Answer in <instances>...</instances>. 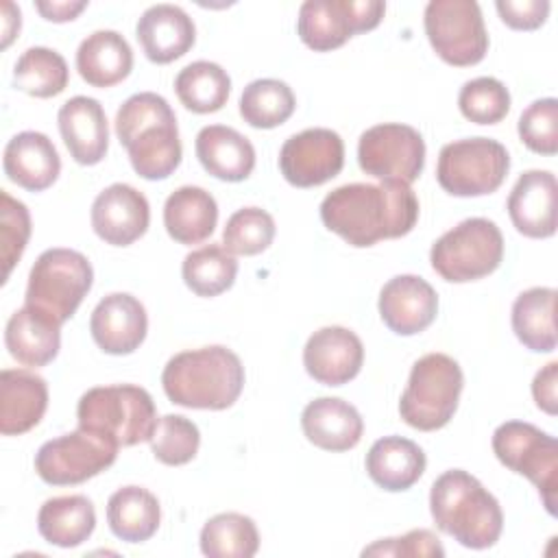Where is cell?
I'll list each match as a JSON object with an SVG mask.
<instances>
[{"instance_id": "cell-34", "label": "cell", "mask_w": 558, "mask_h": 558, "mask_svg": "<svg viewBox=\"0 0 558 558\" xmlns=\"http://www.w3.org/2000/svg\"><path fill=\"white\" fill-rule=\"evenodd\" d=\"M174 92L185 109L194 113H214L227 105L231 78L214 61H194L177 74Z\"/></svg>"}, {"instance_id": "cell-23", "label": "cell", "mask_w": 558, "mask_h": 558, "mask_svg": "<svg viewBox=\"0 0 558 558\" xmlns=\"http://www.w3.org/2000/svg\"><path fill=\"white\" fill-rule=\"evenodd\" d=\"M2 168L15 185L28 192H44L57 181L61 159L48 135L39 131H22L4 146Z\"/></svg>"}, {"instance_id": "cell-45", "label": "cell", "mask_w": 558, "mask_h": 558, "mask_svg": "<svg viewBox=\"0 0 558 558\" xmlns=\"http://www.w3.org/2000/svg\"><path fill=\"white\" fill-rule=\"evenodd\" d=\"M501 22L514 31H536L549 15L547 0H497Z\"/></svg>"}, {"instance_id": "cell-7", "label": "cell", "mask_w": 558, "mask_h": 558, "mask_svg": "<svg viewBox=\"0 0 558 558\" xmlns=\"http://www.w3.org/2000/svg\"><path fill=\"white\" fill-rule=\"evenodd\" d=\"M94 283L89 259L72 248L44 251L31 272L26 286V303L50 316L59 325L74 316Z\"/></svg>"}, {"instance_id": "cell-19", "label": "cell", "mask_w": 558, "mask_h": 558, "mask_svg": "<svg viewBox=\"0 0 558 558\" xmlns=\"http://www.w3.org/2000/svg\"><path fill=\"white\" fill-rule=\"evenodd\" d=\"M94 342L109 355H129L146 338L148 316L144 305L129 292H113L98 301L89 318Z\"/></svg>"}, {"instance_id": "cell-44", "label": "cell", "mask_w": 558, "mask_h": 558, "mask_svg": "<svg viewBox=\"0 0 558 558\" xmlns=\"http://www.w3.org/2000/svg\"><path fill=\"white\" fill-rule=\"evenodd\" d=\"M362 556H445L440 538L432 530H410L397 538H381L362 549Z\"/></svg>"}, {"instance_id": "cell-17", "label": "cell", "mask_w": 558, "mask_h": 558, "mask_svg": "<svg viewBox=\"0 0 558 558\" xmlns=\"http://www.w3.org/2000/svg\"><path fill=\"white\" fill-rule=\"evenodd\" d=\"M364 362V347L355 331L329 325L314 331L303 349V366L307 375L325 386H342L351 381Z\"/></svg>"}, {"instance_id": "cell-31", "label": "cell", "mask_w": 558, "mask_h": 558, "mask_svg": "<svg viewBox=\"0 0 558 558\" xmlns=\"http://www.w3.org/2000/svg\"><path fill=\"white\" fill-rule=\"evenodd\" d=\"M96 527L94 504L85 495H61L44 501L37 512V530L50 545L70 549L83 545Z\"/></svg>"}, {"instance_id": "cell-20", "label": "cell", "mask_w": 558, "mask_h": 558, "mask_svg": "<svg viewBox=\"0 0 558 558\" xmlns=\"http://www.w3.org/2000/svg\"><path fill=\"white\" fill-rule=\"evenodd\" d=\"M556 177L549 170H527L517 179L506 207L519 233L541 240L556 233Z\"/></svg>"}, {"instance_id": "cell-28", "label": "cell", "mask_w": 558, "mask_h": 558, "mask_svg": "<svg viewBox=\"0 0 558 558\" xmlns=\"http://www.w3.org/2000/svg\"><path fill=\"white\" fill-rule=\"evenodd\" d=\"M423 449L403 436H384L366 453V473L384 490L399 493L414 486L425 471Z\"/></svg>"}, {"instance_id": "cell-38", "label": "cell", "mask_w": 558, "mask_h": 558, "mask_svg": "<svg viewBox=\"0 0 558 558\" xmlns=\"http://www.w3.org/2000/svg\"><path fill=\"white\" fill-rule=\"evenodd\" d=\"M296 107L288 83L279 78H257L240 96V116L255 129H275L283 124Z\"/></svg>"}, {"instance_id": "cell-42", "label": "cell", "mask_w": 558, "mask_h": 558, "mask_svg": "<svg viewBox=\"0 0 558 558\" xmlns=\"http://www.w3.org/2000/svg\"><path fill=\"white\" fill-rule=\"evenodd\" d=\"M519 137L521 142L538 155L558 153V100L541 98L534 100L519 118Z\"/></svg>"}, {"instance_id": "cell-37", "label": "cell", "mask_w": 558, "mask_h": 558, "mask_svg": "<svg viewBox=\"0 0 558 558\" xmlns=\"http://www.w3.org/2000/svg\"><path fill=\"white\" fill-rule=\"evenodd\" d=\"M181 275L185 286L198 296H218L227 292L238 275L235 257L220 244H207L185 255Z\"/></svg>"}, {"instance_id": "cell-39", "label": "cell", "mask_w": 558, "mask_h": 558, "mask_svg": "<svg viewBox=\"0 0 558 558\" xmlns=\"http://www.w3.org/2000/svg\"><path fill=\"white\" fill-rule=\"evenodd\" d=\"M275 220L262 207H242L225 225L222 246L231 255H257L275 240Z\"/></svg>"}, {"instance_id": "cell-22", "label": "cell", "mask_w": 558, "mask_h": 558, "mask_svg": "<svg viewBox=\"0 0 558 558\" xmlns=\"http://www.w3.org/2000/svg\"><path fill=\"white\" fill-rule=\"evenodd\" d=\"M135 37L153 63H170L183 57L196 41L192 17L177 4L148 7L135 26Z\"/></svg>"}, {"instance_id": "cell-12", "label": "cell", "mask_w": 558, "mask_h": 558, "mask_svg": "<svg viewBox=\"0 0 558 558\" xmlns=\"http://www.w3.org/2000/svg\"><path fill=\"white\" fill-rule=\"evenodd\" d=\"M118 449L107 436L78 427L44 442L35 453V471L52 486L83 484L109 469L118 458Z\"/></svg>"}, {"instance_id": "cell-33", "label": "cell", "mask_w": 558, "mask_h": 558, "mask_svg": "<svg viewBox=\"0 0 558 558\" xmlns=\"http://www.w3.org/2000/svg\"><path fill=\"white\" fill-rule=\"evenodd\" d=\"M161 521L157 497L142 486H122L107 501V523L126 543L148 541Z\"/></svg>"}, {"instance_id": "cell-29", "label": "cell", "mask_w": 558, "mask_h": 558, "mask_svg": "<svg viewBox=\"0 0 558 558\" xmlns=\"http://www.w3.org/2000/svg\"><path fill=\"white\" fill-rule=\"evenodd\" d=\"M76 70L92 87H113L133 70V50L118 31H94L76 50Z\"/></svg>"}, {"instance_id": "cell-13", "label": "cell", "mask_w": 558, "mask_h": 558, "mask_svg": "<svg viewBox=\"0 0 558 558\" xmlns=\"http://www.w3.org/2000/svg\"><path fill=\"white\" fill-rule=\"evenodd\" d=\"M384 13L381 0H307L299 9L296 33L314 52H327L357 33L373 31Z\"/></svg>"}, {"instance_id": "cell-32", "label": "cell", "mask_w": 558, "mask_h": 558, "mask_svg": "<svg viewBox=\"0 0 558 558\" xmlns=\"http://www.w3.org/2000/svg\"><path fill=\"white\" fill-rule=\"evenodd\" d=\"M556 290L536 286L521 292L512 303V331L534 353L556 349Z\"/></svg>"}, {"instance_id": "cell-27", "label": "cell", "mask_w": 558, "mask_h": 558, "mask_svg": "<svg viewBox=\"0 0 558 558\" xmlns=\"http://www.w3.org/2000/svg\"><path fill=\"white\" fill-rule=\"evenodd\" d=\"M4 344L20 364L35 368L46 366L59 353L61 325L35 307L24 305L7 320Z\"/></svg>"}, {"instance_id": "cell-9", "label": "cell", "mask_w": 558, "mask_h": 558, "mask_svg": "<svg viewBox=\"0 0 558 558\" xmlns=\"http://www.w3.org/2000/svg\"><path fill=\"white\" fill-rule=\"evenodd\" d=\"M497 460L525 475L543 499L545 510L556 517L558 506V442L547 432L525 421H506L493 434Z\"/></svg>"}, {"instance_id": "cell-30", "label": "cell", "mask_w": 558, "mask_h": 558, "mask_svg": "<svg viewBox=\"0 0 558 558\" xmlns=\"http://www.w3.org/2000/svg\"><path fill=\"white\" fill-rule=\"evenodd\" d=\"M216 222V198L198 185H183L166 198L163 227L179 244H198L207 240L214 233Z\"/></svg>"}, {"instance_id": "cell-36", "label": "cell", "mask_w": 558, "mask_h": 558, "mask_svg": "<svg viewBox=\"0 0 558 558\" xmlns=\"http://www.w3.org/2000/svg\"><path fill=\"white\" fill-rule=\"evenodd\" d=\"M65 59L46 46H33L20 54L13 68V85L35 98H52L68 87Z\"/></svg>"}, {"instance_id": "cell-2", "label": "cell", "mask_w": 558, "mask_h": 558, "mask_svg": "<svg viewBox=\"0 0 558 558\" xmlns=\"http://www.w3.org/2000/svg\"><path fill=\"white\" fill-rule=\"evenodd\" d=\"M116 135L142 179H168L181 163L177 116L168 100L155 92L133 94L120 105Z\"/></svg>"}, {"instance_id": "cell-4", "label": "cell", "mask_w": 558, "mask_h": 558, "mask_svg": "<svg viewBox=\"0 0 558 558\" xmlns=\"http://www.w3.org/2000/svg\"><path fill=\"white\" fill-rule=\"evenodd\" d=\"M429 510L436 527L469 549L493 547L504 530L499 501L462 469H449L436 477Z\"/></svg>"}, {"instance_id": "cell-16", "label": "cell", "mask_w": 558, "mask_h": 558, "mask_svg": "<svg viewBox=\"0 0 558 558\" xmlns=\"http://www.w3.org/2000/svg\"><path fill=\"white\" fill-rule=\"evenodd\" d=\"M150 222L146 196L129 183L105 187L92 203V229L111 246H129L140 240Z\"/></svg>"}, {"instance_id": "cell-25", "label": "cell", "mask_w": 558, "mask_h": 558, "mask_svg": "<svg viewBox=\"0 0 558 558\" xmlns=\"http://www.w3.org/2000/svg\"><path fill=\"white\" fill-rule=\"evenodd\" d=\"M48 386L46 379L24 371L7 368L0 373V432L20 436L33 429L46 414Z\"/></svg>"}, {"instance_id": "cell-1", "label": "cell", "mask_w": 558, "mask_h": 558, "mask_svg": "<svg viewBox=\"0 0 558 558\" xmlns=\"http://www.w3.org/2000/svg\"><path fill=\"white\" fill-rule=\"evenodd\" d=\"M323 225L355 248L408 235L418 220V198L408 183H347L320 203Z\"/></svg>"}, {"instance_id": "cell-15", "label": "cell", "mask_w": 558, "mask_h": 558, "mask_svg": "<svg viewBox=\"0 0 558 558\" xmlns=\"http://www.w3.org/2000/svg\"><path fill=\"white\" fill-rule=\"evenodd\" d=\"M344 166L342 137L323 126L288 137L279 150V170L294 187H316L340 174Z\"/></svg>"}, {"instance_id": "cell-40", "label": "cell", "mask_w": 558, "mask_h": 558, "mask_svg": "<svg viewBox=\"0 0 558 558\" xmlns=\"http://www.w3.org/2000/svg\"><path fill=\"white\" fill-rule=\"evenodd\" d=\"M148 442L153 456L161 464L181 466L196 456L201 445V432L190 418L181 414H166L157 421Z\"/></svg>"}, {"instance_id": "cell-14", "label": "cell", "mask_w": 558, "mask_h": 558, "mask_svg": "<svg viewBox=\"0 0 558 558\" xmlns=\"http://www.w3.org/2000/svg\"><path fill=\"white\" fill-rule=\"evenodd\" d=\"M357 163L375 179L410 185L425 168V142L414 126L401 122L375 124L360 135Z\"/></svg>"}, {"instance_id": "cell-46", "label": "cell", "mask_w": 558, "mask_h": 558, "mask_svg": "<svg viewBox=\"0 0 558 558\" xmlns=\"http://www.w3.org/2000/svg\"><path fill=\"white\" fill-rule=\"evenodd\" d=\"M556 386H558V362H549L547 366H543L532 381V397L536 401V405L547 412V414H556L558 412V395H556Z\"/></svg>"}, {"instance_id": "cell-8", "label": "cell", "mask_w": 558, "mask_h": 558, "mask_svg": "<svg viewBox=\"0 0 558 558\" xmlns=\"http://www.w3.org/2000/svg\"><path fill=\"white\" fill-rule=\"evenodd\" d=\"M504 235L488 218H466L442 233L429 251L432 268L451 283L477 281L499 268Z\"/></svg>"}, {"instance_id": "cell-5", "label": "cell", "mask_w": 558, "mask_h": 558, "mask_svg": "<svg viewBox=\"0 0 558 558\" xmlns=\"http://www.w3.org/2000/svg\"><path fill=\"white\" fill-rule=\"evenodd\" d=\"M76 418L78 427L98 432L118 447L150 440L159 421L148 390L133 384L89 388L78 399Z\"/></svg>"}, {"instance_id": "cell-35", "label": "cell", "mask_w": 558, "mask_h": 558, "mask_svg": "<svg viewBox=\"0 0 558 558\" xmlns=\"http://www.w3.org/2000/svg\"><path fill=\"white\" fill-rule=\"evenodd\" d=\"M259 549L255 521L240 512H220L201 530V551L209 558H251Z\"/></svg>"}, {"instance_id": "cell-18", "label": "cell", "mask_w": 558, "mask_h": 558, "mask_svg": "<svg viewBox=\"0 0 558 558\" xmlns=\"http://www.w3.org/2000/svg\"><path fill=\"white\" fill-rule=\"evenodd\" d=\"M379 316L399 336L425 331L438 314L436 290L416 275H397L379 292Z\"/></svg>"}, {"instance_id": "cell-48", "label": "cell", "mask_w": 558, "mask_h": 558, "mask_svg": "<svg viewBox=\"0 0 558 558\" xmlns=\"http://www.w3.org/2000/svg\"><path fill=\"white\" fill-rule=\"evenodd\" d=\"M2 11H4V41H2V48H7L11 44V39L15 37V33L20 31V9H15V4L11 2H4L2 4Z\"/></svg>"}, {"instance_id": "cell-11", "label": "cell", "mask_w": 558, "mask_h": 558, "mask_svg": "<svg viewBox=\"0 0 558 558\" xmlns=\"http://www.w3.org/2000/svg\"><path fill=\"white\" fill-rule=\"evenodd\" d=\"M425 35L434 52L449 65L466 68L486 57L488 33L473 0H432L423 13Z\"/></svg>"}, {"instance_id": "cell-3", "label": "cell", "mask_w": 558, "mask_h": 558, "mask_svg": "<svg viewBox=\"0 0 558 558\" xmlns=\"http://www.w3.org/2000/svg\"><path fill=\"white\" fill-rule=\"evenodd\" d=\"M166 397L192 410H227L244 388L240 357L222 347H201L172 355L161 373Z\"/></svg>"}, {"instance_id": "cell-21", "label": "cell", "mask_w": 558, "mask_h": 558, "mask_svg": "<svg viewBox=\"0 0 558 558\" xmlns=\"http://www.w3.org/2000/svg\"><path fill=\"white\" fill-rule=\"evenodd\" d=\"M59 133L70 157L81 166H96L109 150V126L102 105L89 96L65 100L57 113Z\"/></svg>"}, {"instance_id": "cell-26", "label": "cell", "mask_w": 558, "mask_h": 558, "mask_svg": "<svg viewBox=\"0 0 558 558\" xmlns=\"http://www.w3.org/2000/svg\"><path fill=\"white\" fill-rule=\"evenodd\" d=\"M201 166L216 179L238 183L255 168V148L240 131L225 124L203 126L194 142Z\"/></svg>"}, {"instance_id": "cell-43", "label": "cell", "mask_w": 558, "mask_h": 558, "mask_svg": "<svg viewBox=\"0 0 558 558\" xmlns=\"http://www.w3.org/2000/svg\"><path fill=\"white\" fill-rule=\"evenodd\" d=\"M0 238H2L4 281H7L31 238V214L24 203L15 201L4 190L0 192Z\"/></svg>"}, {"instance_id": "cell-47", "label": "cell", "mask_w": 558, "mask_h": 558, "mask_svg": "<svg viewBox=\"0 0 558 558\" xmlns=\"http://www.w3.org/2000/svg\"><path fill=\"white\" fill-rule=\"evenodd\" d=\"M87 7V2H35V9L41 13L44 20L48 22H70L74 20L83 9Z\"/></svg>"}, {"instance_id": "cell-24", "label": "cell", "mask_w": 558, "mask_h": 558, "mask_svg": "<svg viewBox=\"0 0 558 558\" xmlns=\"http://www.w3.org/2000/svg\"><path fill=\"white\" fill-rule=\"evenodd\" d=\"M301 427L314 447L325 451H349L360 442L364 421L349 401L318 397L303 408Z\"/></svg>"}, {"instance_id": "cell-41", "label": "cell", "mask_w": 558, "mask_h": 558, "mask_svg": "<svg viewBox=\"0 0 558 558\" xmlns=\"http://www.w3.org/2000/svg\"><path fill=\"white\" fill-rule=\"evenodd\" d=\"M460 113L475 124H497L510 111L508 87L493 76L466 81L458 94Z\"/></svg>"}, {"instance_id": "cell-6", "label": "cell", "mask_w": 558, "mask_h": 558, "mask_svg": "<svg viewBox=\"0 0 558 558\" xmlns=\"http://www.w3.org/2000/svg\"><path fill=\"white\" fill-rule=\"evenodd\" d=\"M462 386L464 375L453 357L447 353H427L410 371L399 401V414L414 429L436 432L453 418Z\"/></svg>"}, {"instance_id": "cell-10", "label": "cell", "mask_w": 558, "mask_h": 558, "mask_svg": "<svg viewBox=\"0 0 558 558\" xmlns=\"http://www.w3.org/2000/svg\"><path fill=\"white\" fill-rule=\"evenodd\" d=\"M510 170L506 146L490 137H466L449 142L438 153L436 179L451 196L493 194Z\"/></svg>"}]
</instances>
